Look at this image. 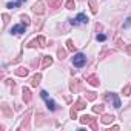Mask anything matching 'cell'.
Returning <instances> with one entry per match:
<instances>
[{"instance_id": "cell-1", "label": "cell", "mask_w": 131, "mask_h": 131, "mask_svg": "<svg viewBox=\"0 0 131 131\" xmlns=\"http://www.w3.org/2000/svg\"><path fill=\"white\" fill-rule=\"evenodd\" d=\"M103 99H105V102L111 103L114 108H120V99L117 97V94H114V93H105Z\"/></svg>"}, {"instance_id": "cell-2", "label": "cell", "mask_w": 131, "mask_h": 131, "mask_svg": "<svg viewBox=\"0 0 131 131\" xmlns=\"http://www.w3.org/2000/svg\"><path fill=\"white\" fill-rule=\"evenodd\" d=\"M85 63H86V56H85V54H82V52L74 54V57H73V65H74L76 68H82Z\"/></svg>"}, {"instance_id": "cell-3", "label": "cell", "mask_w": 131, "mask_h": 131, "mask_svg": "<svg viewBox=\"0 0 131 131\" xmlns=\"http://www.w3.org/2000/svg\"><path fill=\"white\" fill-rule=\"evenodd\" d=\"M80 123H83V125H90L94 131H97V122H96V119L91 117V116H88V114H85V116L80 117Z\"/></svg>"}, {"instance_id": "cell-4", "label": "cell", "mask_w": 131, "mask_h": 131, "mask_svg": "<svg viewBox=\"0 0 131 131\" xmlns=\"http://www.w3.org/2000/svg\"><path fill=\"white\" fill-rule=\"evenodd\" d=\"M46 46V39H45V36H39V37H36L34 40H31V42H28V45H26V48H34V46Z\"/></svg>"}, {"instance_id": "cell-5", "label": "cell", "mask_w": 131, "mask_h": 131, "mask_svg": "<svg viewBox=\"0 0 131 131\" xmlns=\"http://www.w3.org/2000/svg\"><path fill=\"white\" fill-rule=\"evenodd\" d=\"M40 96H42V97H43V100L46 102V106H48V110H49V111H56V110H57L56 102H54L51 97H48V93H46V91H42V93H40Z\"/></svg>"}, {"instance_id": "cell-6", "label": "cell", "mask_w": 131, "mask_h": 131, "mask_svg": "<svg viewBox=\"0 0 131 131\" xmlns=\"http://www.w3.org/2000/svg\"><path fill=\"white\" fill-rule=\"evenodd\" d=\"M83 23H88V17L83 14V13H80L76 19H71V25L73 26H77V25H83Z\"/></svg>"}, {"instance_id": "cell-7", "label": "cell", "mask_w": 131, "mask_h": 131, "mask_svg": "<svg viewBox=\"0 0 131 131\" xmlns=\"http://www.w3.org/2000/svg\"><path fill=\"white\" fill-rule=\"evenodd\" d=\"M32 11H34V14H37V16H42V14L45 13V5H43L42 0H37V2L32 5Z\"/></svg>"}, {"instance_id": "cell-8", "label": "cell", "mask_w": 131, "mask_h": 131, "mask_svg": "<svg viewBox=\"0 0 131 131\" xmlns=\"http://www.w3.org/2000/svg\"><path fill=\"white\" fill-rule=\"evenodd\" d=\"M22 99H23V102L25 103H29L31 102V99H32V96H31V91H29V88H23L22 90Z\"/></svg>"}, {"instance_id": "cell-9", "label": "cell", "mask_w": 131, "mask_h": 131, "mask_svg": "<svg viewBox=\"0 0 131 131\" xmlns=\"http://www.w3.org/2000/svg\"><path fill=\"white\" fill-rule=\"evenodd\" d=\"M85 77H86V82H88L91 86H99V85H100V82H99L97 76H94V74H91V76H86V74H85Z\"/></svg>"}, {"instance_id": "cell-10", "label": "cell", "mask_w": 131, "mask_h": 131, "mask_svg": "<svg viewBox=\"0 0 131 131\" xmlns=\"http://www.w3.org/2000/svg\"><path fill=\"white\" fill-rule=\"evenodd\" d=\"M70 90H71V93H77V91L80 90V80H79V79L71 80V83H70Z\"/></svg>"}, {"instance_id": "cell-11", "label": "cell", "mask_w": 131, "mask_h": 131, "mask_svg": "<svg viewBox=\"0 0 131 131\" xmlns=\"http://www.w3.org/2000/svg\"><path fill=\"white\" fill-rule=\"evenodd\" d=\"M25 28H26L25 23H22V25H16V26L11 28V32H13V34H22V32H25Z\"/></svg>"}, {"instance_id": "cell-12", "label": "cell", "mask_w": 131, "mask_h": 131, "mask_svg": "<svg viewBox=\"0 0 131 131\" xmlns=\"http://www.w3.org/2000/svg\"><path fill=\"white\" fill-rule=\"evenodd\" d=\"M29 117H31V111H28L25 116H23V119H22V123H20V126H19V129H23V128H28V122H29Z\"/></svg>"}, {"instance_id": "cell-13", "label": "cell", "mask_w": 131, "mask_h": 131, "mask_svg": "<svg viewBox=\"0 0 131 131\" xmlns=\"http://www.w3.org/2000/svg\"><path fill=\"white\" fill-rule=\"evenodd\" d=\"M51 65H52V57H51V56H43V62H42V70H45V68L51 67Z\"/></svg>"}, {"instance_id": "cell-14", "label": "cell", "mask_w": 131, "mask_h": 131, "mask_svg": "<svg viewBox=\"0 0 131 131\" xmlns=\"http://www.w3.org/2000/svg\"><path fill=\"white\" fill-rule=\"evenodd\" d=\"M28 73H29V70H28V68H25V67H20V68H17V70H16V76H19V77H26V76H28Z\"/></svg>"}, {"instance_id": "cell-15", "label": "cell", "mask_w": 131, "mask_h": 131, "mask_svg": "<svg viewBox=\"0 0 131 131\" xmlns=\"http://www.w3.org/2000/svg\"><path fill=\"white\" fill-rule=\"evenodd\" d=\"M85 106H86V100H85V99H82V97H80V99H77V100H76V103H74V108H76V110H83Z\"/></svg>"}, {"instance_id": "cell-16", "label": "cell", "mask_w": 131, "mask_h": 131, "mask_svg": "<svg viewBox=\"0 0 131 131\" xmlns=\"http://www.w3.org/2000/svg\"><path fill=\"white\" fill-rule=\"evenodd\" d=\"M40 80H42V74H40V73L34 74V77L31 79V86H34V88H36V86L40 83Z\"/></svg>"}, {"instance_id": "cell-17", "label": "cell", "mask_w": 131, "mask_h": 131, "mask_svg": "<svg viewBox=\"0 0 131 131\" xmlns=\"http://www.w3.org/2000/svg\"><path fill=\"white\" fill-rule=\"evenodd\" d=\"M2 111H3V116L5 117H11L13 116V111L9 110V106L6 103H2Z\"/></svg>"}, {"instance_id": "cell-18", "label": "cell", "mask_w": 131, "mask_h": 131, "mask_svg": "<svg viewBox=\"0 0 131 131\" xmlns=\"http://www.w3.org/2000/svg\"><path fill=\"white\" fill-rule=\"evenodd\" d=\"M46 2H48L49 8H59V6H62V0H46Z\"/></svg>"}, {"instance_id": "cell-19", "label": "cell", "mask_w": 131, "mask_h": 131, "mask_svg": "<svg viewBox=\"0 0 131 131\" xmlns=\"http://www.w3.org/2000/svg\"><path fill=\"white\" fill-rule=\"evenodd\" d=\"M113 120H114V116H111V114H103V116H102V122L106 123V125L111 123Z\"/></svg>"}, {"instance_id": "cell-20", "label": "cell", "mask_w": 131, "mask_h": 131, "mask_svg": "<svg viewBox=\"0 0 131 131\" xmlns=\"http://www.w3.org/2000/svg\"><path fill=\"white\" fill-rule=\"evenodd\" d=\"M90 8H91V13L93 14H97V0H90Z\"/></svg>"}, {"instance_id": "cell-21", "label": "cell", "mask_w": 131, "mask_h": 131, "mask_svg": "<svg viewBox=\"0 0 131 131\" xmlns=\"http://www.w3.org/2000/svg\"><path fill=\"white\" fill-rule=\"evenodd\" d=\"M67 49H68V51H71V52H74V51H76V45H74V42H73L71 39H68V40H67Z\"/></svg>"}, {"instance_id": "cell-22", "label": "cell", "mask_w": 131, "mask_h": 131, "mask_svg": "<svg viewBox=\"0 0 131 131\" xmlns=\"http://www.w3.org/2000/svg\"><path fill=\"white\" fill-rule=\"evenodd\" d=\"M103 108H105V105L99 103V105H94V106H93V111H94L96 114H102V113H103Z\"/></svg>"}, {"instance_id": "cell-23", "label": "cell", "mask_w": 131, "mask_h": 131, "mask_svg": "<svg viewBox=\"0 0 131 131\" xmlns=\"http://www.w3.org/2000/svg\"><path fill=\"white\" fill-rule=\"evenodd\" d=\"M57 57H59L60 60H63L65 57H67V49H63V48H59V49H57Z\"/></svg>"}, {"instance_id": "cell-24", "label": "cell", "mask_w": 131, "mask_h": 131, "mask_svg": "<svg viewBox=\"0 0 131 131\" xmlns=\"http://www.w3.org/2000/svg\"><path fill=\"white\" fill-rule=\"evenodd\" d=\"M85 97H86V100L93 102V100H96L97 94H96V93H93V91H90V93H85Z\"/></svg>"}, {"instance_id": "cell-25", "label": "cell", "mask_w": 131, "mask_h": 131, "mask_svg": "<svg viewBox=\"0 0 131 131\" xmlns=\"http://www.w3.org/2000/svg\"><path fill=\"white\" fill-rule=\"evenodd\" d=\"M122 94H123V96H129V94H131V86H129V85H125V86L122 88Z\"/></svg>"}, {"instance_id": "cell-26", "label": "cell", "mask_w": 131, "mask_h": 131, "mask_svg": "<svg viewBox=\"0 0 131 131\" xmlns=\"http://www.w3.org/2000/svg\"><path fill=\"white\" fill-rule=\"evenodd\" d=\"M20 19H22V22H23V23H25L26 26H28V25L31 23V19H29V17L26 16V14H22V17H20Z\"/></svg>"}, {"instance_id": "cell-27", "label": "cell", "mask_w": 131, "mask_h": 131, "mask_svg": "<svg viewBox=\"0 0 131 131\" xmlns=\"http://www.w3.org/2000/svg\"><path fill=\"white\" fill-rule=\"evenodd\" d=\"M65 6H67L68 9H74V8H76V3H74V0H68V2L65 3Z\"/></svg>"}, {"instance_id": "cell-28", "label": "cell", "mask_w": 131, "mask_h": 131, "mask_svg": "<svg viewBox=\"0 0 131 131\" xmlns=\"http://www.w3.org/2000/svg\"><path fill=\"white\" fill-rule=\"evenodd\" d=\"M76 111H77V110L73 106V108H71V111H70V116H71V119H77V113H76Z\"/></svg>"}, {"instance_id": "cell-29", "label": "cell", "mask_w": 131, "mask_h": 131, "mask_svg": "<svg viewBox=\"0 0 131 131\" xmlns=\"http://www.w3.org/2000/svg\"><path fill=\"white\" fill-rule=\"evenodd\" d=\"M105 39H106L105 34H97V36H96V40H97V42H103Z\"/></svg>"}, {"instance_id": "cell-30", "label": "cell", "mask_w": 131, "mask_h": 131, "mask_svg": "<svg viewBox=\"0 0 131 131\" xmlns=\"http://www.w3.org/2000/svg\"><path fill=\"white\" fill-rule=\"evenodd\" d=\"M2 19H3V26H5V25L9 22V16H8V14H3V16H2Z\"/></svg>"}, {"instance_id": "cell-31", "label": "cell", "mask_w": 131, "mask_h": 131, "mask_svg": "<svg viewBox=\"0 0 131 131\" xmlns=\"http://www.w3.org/2000/svg\"><path fill=\"white\" fill-rule=\"evenodd\" d=\"M123 49H125V52H126L128 56H131V45H125Z\"/></svg>"}, {"instance_id": "cell-32", "label": "cell", "mask_w": 131, "mask_h": 131, "mask_svg": "<svg viewBox=\"0 0 131 131\" xmlns=\"http://www.w3.org/2000/svg\"><path fill=\"white\" fill-rule=\"evenodd\" d=\"M116 45H117V46H119V48H122V46H123V45H125V43H123V42H122V39H117V40H116Z\"/></svg>"}, {"instance_id": "cell-33", "label": "cell", "mask_w": 131, "mask_h": 131, "mask_svg": "<svg viewBox=\"0 0 131 131\" xmlns=\"http://www.w3.org/2000/svg\"><path fill=\"white\" fill-rule=\"evenodd\" d=\"M129 25H131V17H128V19H126V22L123 23V28H128Z\"/></svg>"}, {"instance_id": "cell-34", "label": "cell", "mask_w": 131, "mask_h": 131, "mask_svg": "<svg viewBox=\"0 0 131 131\" xmlns=\"http://www.w3.org/2000/svg\"><path fill=\"white\" fill-rule=\"evenodd\" d=\"M23 2H26V0H14V3H16L17 6H20V3H23Z\"/></svg>"}, {"instance_id": "cell-35", "label": "cell", "mask_w": 131, "mask_h": 131, "mask_svg": "<svg viewBox=\"0 0 131 131\" xmlns=\"http://www.w3.org/2000/svg\"><path fill=\"white\" fill-rule=\"evenodd\" d=\"M96 29H97V31H102V25H100V23H96Z\"/></svg>"}]
</instances>
